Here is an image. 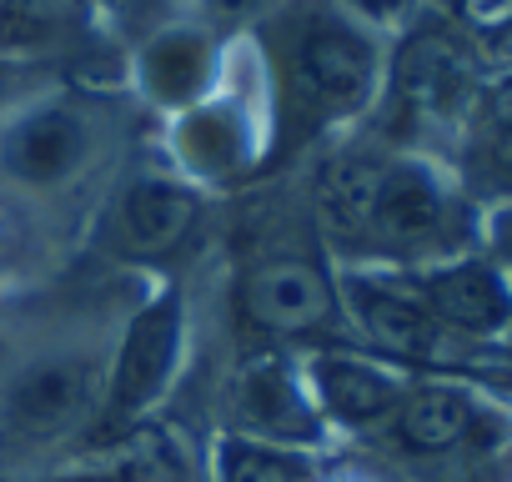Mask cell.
<instances>
[{
  "instance_id": "cell-11",
  "label": "cell",
  "mask_w": 512,
  "mask_h": 482,
  "mask_svg": "<svg viewBox=\"0 0 512 482\" xmlns=\"http://www.w3.org/2000/svg\"><path fill=\"white\" fill-rule=\"evenodd\" d=\"M317 382H322L327 407H332L337 417H347V422H372V417H382V412L397 407L392 377H382L377 367H362V362L332 357V362L317 367Z\"/></svg>"
},
{
  "instance_id": "cell-18",
  "label": "cell",
  "mask_w": 512,
  "mask_h": 482,
  "mask_svg": "<svg viewBox=\"0 0 512 482\" xmlns=\"http://www.w3.org/2000/svg\"><path fill=\"white\" fill-rule=\"evenodd\" d=\"M512 121V81L497 91V101H492V126H507Z\"/></svg>"
},
{
  "instance_id": "cell-6",
  "label": "cell",
  "mask_w": 512,
  "mask_h": 482,
  "mask_svg": "<svg viewBox=\"0 0 512 482\" xmlns=\"http://www.w3.org/2000/svg\"><path fill=\"white\" fill-rule=\"evenodd\" d=\"M397 86H402V101L412 111H447L467 86V56L457 51V41L427 31L402 51Z\"/></svg>"
},
{
  "instance_id": "cell-4",
  "label": "cell",
  "mask_w": 512,
  "mask_h": 482,
  "mask_svg": "<svg viewBox=\"0 0 512 482\" xmlns=\"http://www.w3.org/2000/svg\"><path fill=\"white\" fill-rule=\"evenodd\" d=\"M196 221V196L171 181H141L121 206V247L136 257L176 252Z\"/></svg>"
},
{
  "instance_id": "cell-13",
  "label": "cell",
  "mask_w": 512,
  "mask_h": 482,
  "mask_svg": "<svg viewBox=\"0 0 512 482\" xmlns=\"http://www.w3.org/2000/svg\"><path fill=\"white\" fill-rule=\"evenodd\" d=\"M377 191H382V166L362 161V156H347V161H332L327 176H322V201H327V216L347 231H362L372 226L377 216Z\"/></svg>"
},
{
  "instance_id": "cell-15",
  "label": "cell",
  "mask_w": 512,
  "mask_h": 482,
  "mask_svg": "<svg viewBox=\"0 0 512 482\" xmlns=\"http://www.w3.org/2000/svg\"><path fill=\"white\" fill-rule=\"evenodd\" d=\"M226 482H302L307 462L277 447H256V442H226L221 447Z\"/></svg>"
},
{
  "instance_id": "cell-16",
  "label": "cell",
  "mask_w": 512,
  "mask_h": 482,
  "mask_svg": "<svg viewBox=\"0 0 512 482\" xmlns=\"http://www.w3.org/2000/svg\"><path fill=\"white\" fill-rule=\"evenodd\" d=\"M457 6H462V16H467L472 26H482V31L512 26V0H457Z\"/></svg>"
},
{
  "instance_id": "cell-20",
  "label": "cell",
  "mask_w": 512,
  "mask_h": 482,
  "mask_svg": "<svg viewBox=\"0 0 512 482\" xmlns=\"http://www.w3.org/2000/svg\"><path fill=\"white\" fill-rule=\"evenodd\" d=\"M507 252H512V226H507Z\"/></svg>"
},
{
  "instance_id": "cell-1",
  "label": "cell",
  "mask_w": 512,
  "mask_h": 482,
  "mask_svg": "<svg viewBox=\"0 0 512 482\" xmlns=\"http://www.w3.org/2000/svg\"><path fill=\"white\" fill-rule=\"evenodd\" d=\"M241 307L256 327L297 337L332 317V287L312 262H272L241 282Z\"/></svg>"
},
{
  "instance_id": "cell-17",
  "label": "cell",
  "mask_w": 512,
  "mask_h": 482,
  "mask_svg": "<svg viewBox=\"0 0 512 482\" xmlns=\"http://www.w3.org/2000/svg\"><path fill=\"white\" fill-rule=\"evenodd\" d=\"M487 171H492V181L512 186V121H507V126H492V141H487Z\"/></svg>"
},
{
  "instance_id": "cell-21",
  "label": "cell",
  "mask_w": 512,
  "mask_h": 482,
  "mask_svg": "<svg viewBox=\"0 0 512 482\" xmlns=\"http://www.w3.org/2000/svg\"><path fill=\"white\" fill-rule=\"evenodd\" d=\"M0 91H6V71H0Z\"/></svg>"
},
{
  "instance_id": "cell-7",
  "label": "cell",
  "mask_w": 512,
  "mask_h": 482,
  "mask_svg": "<svg viewBox=\"0 0 512 482\" xmlns=\"http://www.w3.org/2000/svg\"><path fill=\"white\" fill-rule=\"evenodd\" d=\"M427 302H432L437 317H447V322H457L467 332H497L507 322V292L477 262L452 267V272H437L427 282Z\"/></svg>"
},
{
  "instance_id": "cell-2",
  "label": "cell",
  "mask_w": 512,
  "mask_h": 482,
  "mask_svg": "<svg viewBox=\"0 0 512 482\" xmlns=\"http://www.w3.org/2000/svg\"><path fill=\"white\" fill-rule=\"evenodd\" d=\"M297 71H302V86H307V96L317 106L347 111L372 86V46L362 36H352L347 26L322 21V26L307 31L302 56H297Z\"/></svg>"
},
{
  "instance_id": "cell-3",
  "label": "cell",
  "mask_w": 512,
  "mask_h": 482,
  "mask_svg": "<svg viewBox=\"0 0 512 482\" xmlns=\"http://www.w3.org/2000/svg\"><path fill=\"white\" fill-rule=\"evenodd\" d=\"M91 402V367L86 362H46L36 372H26L11 392V422L21 432L51 437L61 427H71Z\"/></svg>"
},
{
  "instance_id": "cell-10",
  "label": "cell",
  "mask_w": 512,
  "mask_h": 482,
  "mask_svg": "<svg viewBox=\"0 0 512 482\" xmlns=\"http://www.w3.org/2000/svg\"><path fill=\"white\" fill-rule=\"evenodd\" d=\"M357 307H362L367 332H372L387 352H397V357H437V352H442V337H437L432 317L417 312L412 302H397V297H387V292L362 287V292H357Z\"/></svg>"
},
{
  "instance_id": "cell-12",
  "label": "cell",
  "mask_w": 512,
  "mask_h": 482,
  "mask_svg": "<svg viewBox=\"0 0 512 482\" xmlns=\"http://www.w3.org/2000/svg\"><path fill=\"white\" fill-rule=\"evenodd\" d=\"M467 427H472V407L447 387H427L402 407V442L417 452H447L467 437Z\"/></svg>"
},
{
  "instance_id": "cell-5",
  "label": "cell",
  "mask_w": 512,
  "mask_h": 482,
  "mask_svg": "<svg viewBox=\"0 0 512 482\" xmlns=\"http://www.w3.org/2000/svg\"><path fill=\"white\" fill-rule=\"evenodd\" d=\"M176 332H181L176 302H156L131 322L126 352L116 362V407H141L161 387V377L176 357Z\"/></svg>"
},
{
  "instance_id": "cell-19",
  "label": "cell",
  "mask_w": 512,
  "mask_h": 482,
  "mask_svg": "<svg viewBox=\"0 0 512 482\" xmlns=\"http://www.w3.org/2000/svg\"><path fill=\"white\" fill-rule=\"evenodd\" d=\"M367 6H372V11H392V6H397V0H367Z\"/></svg>"
},
{
  "instance_id": "cell-9",
  "label": "cell",
  "mask_w": 512,
  "mask_h": 482,
  "mask_svg": "<svg viewBox=\"0 0 512 482\" xmlns=\"http://www.w3.org/2000/svg\"><path fill=\"white\" fill-rule=\"evenodd\" d=\"M76 156H81V126L66 111L31 116L16 131V141H11V166L26 181H56V176H66L76 166Z\"/></svg>"
},
{
  "instance_id": "cell-8",
  "label": "cell",
  "mask_w": 512,
  "mask_h": 482,
  "mask_svg": "<svg viewBox=\"0 0 512 482\" xmlns=\"http://www.w3.org/2000/svg\"><path fill=\"white\" fill-rule=\"evenodd\" d=\"M437 221H442V191L432 186L427 171H417V166L382 171L377 216H372L377 231H387L397 241H422L437 231Z\"/></svg>"
},
{
  "instance_id": "cell-14",
  "label": "cell",
  "mask_w": 512,
  "mask_h": 482,
  "mask_svg": "<svg viewBox=\"0 0 512 482\" xmlns=\"http://www.w3.org/2000/svg\"><path fill=\"white\" fill-rule=\"evenodd\" d=\"M241 407L256 427H267V432H292V437L307 432V407L277 367H256L241 382Z\"/></svg>"
}]
</instances>
